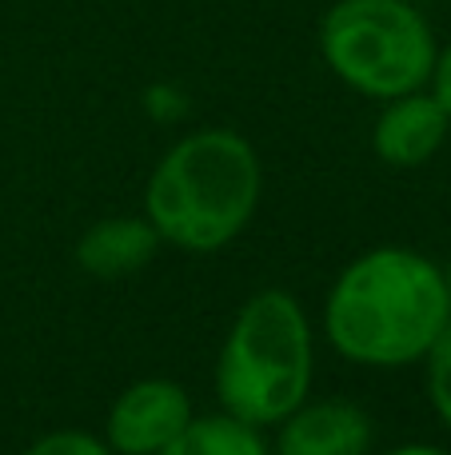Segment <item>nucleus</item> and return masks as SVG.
<instances>
[{"instance_id":"4468645a","label":"nucleus","mask_w":451,"mask_h":455,"mask_svg":"<svg viewBox=\"0 0 451 455\" xmlns=\"http://www.w3.org/2000/svg\"><path fill=\"white\" fill-rule=\"evenodd\" d=\"M444 280H447V296H451V264L444 267Z\"/></svg>"},{"instance_id":"1a4fd4ad","label":"nucleus","mask_w":451,"mask_h":455,"mask_svg":"<svg viewBox=\"0 0 451 455\" xmlns=\"http://www.w3.org/2000/svg\"><path fill=\"white\" fill-rule=\"evenodd\" d=\"M156 455H268L260 427L228 416H192L188 427Z\"/></svg>"},{"instance_id":"20e7f679","label":"nucleus","mask_w":451,"mask_h":455,"mask_svg":"<svg viewBox=\"0 0 451 455\" xmlns=\"http://www.w3.org/2000/svg\"><path fill=\"white\" fill-rule=\"evenodd\" d=\"M324 64L368 100L415 92L436 68V32L407 0H336L320 20Z\"/></svg>"},{"instance_id":"9d476101","label":"nucleus","mask_w":451,"mask_h":455,"mask_svg":"<svg viewBox=\"0 0 451 455\" xmlns=\"http://www.w3.org/2000/svg\"><path fill=\"white\" fill-rule=\"evenodd\" d=\"M423 363H428V400L436 408L439 424L451 432V323L423 352Z\"/></svg>"},{"instance_id":"f257e3e1","label":"nucleus","mask_w":451,"mask_h":455,"mask_svg":"<svg viewBox=\"0 0 451 455\" xmlns=\"http://www.w3.org/2000/svg\"><path fill=\"white\" fill-rule=\"evenodd\" d=\"M447 323L444 267L412 248H372L356 256L324 304L332 347L364 368H407L423 360Z\"/></svg>"},{"instance_id":"0eeeda50","label":"nucleus","mask_w":451,"mask_h":455,"mask_svg":"<svg viewBox=\"0 0 451 455\" xmlns=\"http://www.w3.org/2000/svg\"><path fill=\"white\" fill-rule=\"evenodd\" d=\"M447 128L451 116L439 108V100L423 88H415V92L384 100V112L376 116L372 128V152L384 164L415 168L444 148Z\"/></svg>"},{"instance_id":"6e6552de","label":"nucleus","mask_w":451,"mask_h":455,"mask_svg":"<svg viewBox=\"0 0 451 455\" xmlns=\"http://www.w3.org/2000/svg\"><path fill=\"white\" fill-rule=\"evenodd\" d=\"M160 232L148 216H112L92 224L76 243V264L96 280H124L152 264L160 251Z\"/></svg>"},{"instance_id":"ddd939ff","label":"nucleus","mask_w":451,"mask_h":455,"mask_svg":"<svg viewBox=\"0 0 451 455\" xmlns=\"http://www.w3.org/2000/svg\"><path fill=\"white\" fill-rule=\"evenodd\" d=\"M388 455H451L444 448H436V443H404V448L388 451Z\"/></svg>"},{"instance_id":"f03ea898","label":"nucleus","mask_w":451,"mask_h":455,"mask_svg":"<svg viewBox=\"0 0 451 455\" xmlns=\"http://www.w3.org/2000/svg\"><path fill=\"white\" fill-rule=\"evenodd\" d=\"M264 172L256 148L232 128H200L152 168L144 216L160 240L184 251H220L260 208Z\"/></svg>"},{"instance_id":"9b49d317","label":"nucleus","mask_w":451,"mask_h":455,"mask_svg":"<svg viewBox=\"0 0 451 455\" xmlns=\"http://www.w3.org/2000/svg\"><path fill=\"white\" fill-rule=\"evenodd\" d=\"M20 455H112V448L92 432L80 427H64V432H48L40 435L32 448H24Z\"/></svg>"},{"instance_id":"423d86ee","label":"nucleus","mask_w":451,"mask_h":455,"mask_svg":"<svg viewBox=\"0 0 451 455\" xmlns=\"http://www.w3.org/2000/svg\"><path fill=\"white\" fill-rule=\"evenodd\" d=\"M276 427V455H368L376 435L368 411L348 400H304Z\"/></svg>"},{"instance_id":"f8f14e48","label":"nucleus","mask_w":451,"mask_h":455,"mask_svg":"<svg viewBox=\"0 0 451 455\" xmlns=\"http://www.w3.org/2000/svg\"><path fill=\"white\" fill-rule=\"evenodd\" d=\"M431 96L439 100V108L451 116V44H444L436 52V68H431Z\"/></svg>"},{"instance_id":"39448f33","label":"nucleus","mask_w":451,"mask_h":455,"mask_svg":"<svg viewBox=\"0 0 451 455\" xmlns=\"http://www.w3.org/2000/svg\"><path fill=\"white\" fill-rule=\"evenodd\" d=\"M192 400L176 379H140L108 411V448L116 455H156L188 427Z\"/></svg>"},{"instance_id":"7ed1b4c3","label":"nucleus","mask_w":451,"mask_h":455,"mask_svg":"<svg viewBox=\"0 0 451 455\" xmlns=\"http://www.w3.org/2000/svg\"><path fill=\"white\" fill-rule=\"evenodd\" d=\"M312 323L292 291H256L236 312L216 360V400L252 427H276L308 400Z\"/></svg>"}]
</instances>
